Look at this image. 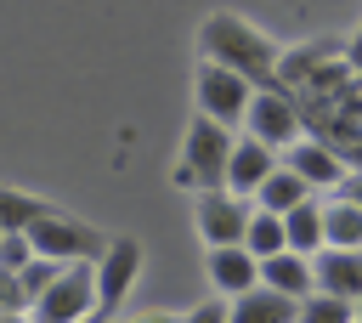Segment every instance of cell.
<instances>
[{
	"mask_svg": "<svg viewBox=\"0 0 362 323\" xmlns=\"http://www.w3.org/2000/svg\"><path fill=\"white\" fill-rule=\"evenodd\" d=\"M198 57L243 74L255 91H283V85H277L283 51H277L249 17H238V11H209V17H204V28H198Z\"/></svg>",
	"mask_w": 362,
	"mask_h": 323,
	"instance_id": "1",
	"label": "cell"
},
{
	"mask_svg": "<svg viewBox=\"0 0 362 323\" xmlns=\"http://www.w3.org/2000/svg\"><path fill=\"white\" fill-rule=\"evenodd\" d=\"M232 147L238 136L204 113H192L187 136H181V164H175V187H192V193H226V164H232Z\"/></svg>",
	"mask_w": 362,
	"mask_h": 323,
	"instance_id": "2",
	"label": "cell"
},
{
	"mask_svg": "<svg viewBox=\"0 0 362 323\" xmlns=\"http://www.w3.org/2000/svg\"><path fill=\"white\" fill-rule=\"evenodd\" d=\"M28 244H34V255H45V261H57V266H79V261H102L107 255V232H96L90 221H79V215H62V210H51V215H40L34 227H28Z\"/></svg>",
	"mask_w": 362,
	"mask_h": 323,
	"instance_id": "3",
	"label": "cell"
},
{
	"mask_svg": "<svg viewBox=\"0 0 362 323\" xmlns=\"http://www.w3.org/2000/svg\"><path fill=\"white\" fill-rule=\"evenodd\" d=\"M192 96H198V113H204V119H215V125L238 130V125L249 119L255 85H249L243 74L221 68V62H198V74H192Z\"/></svg>",
	"mask_w": 362,
	"mask_h": 323,
	"instance_id": "4",
	"label": "cell"
},
{
	"mask_svg": "<svg viewBox=\"0 0 362 323\" xmlns=\"http://www.w3.org/2000/svg\"><path fill=\"white\" fill-rule=\"evenodd\" d=\"M96 317V266L79 261V266H62V278L28 306V323H85Z\"/></svg>",
	"mask_w": 362,
	"mask_h": 323,
	"instance_id": "5",
	"label": "cell"
},
{
	"mask_svg": "<svg viewBox=\"0 0 362 323\" xmlns=\"http://www.w3.org/2000/svg\"><path fill=\"white\" fill-rule=\"evenodd\" d=\"M249 136L255 142H266V147H277V153H288L300 136H305V119H300V102H294V91H255V102H249Z\"/></svg>",
	"mask_w": 362,
	"mask_h": 323,
	"instance_id": "6",
	"label": "cell"
},
{
	"mask_svg": "<svg viewBox=\"0 0 362 323\" xmlns=\"http://www.w3.org/2000/svg\"><path fill=\"white\" fill-rule=\"evenodd\" d=\"M249 215H255V198H238V193H198V204H192V227H198V238L209 249L243 244Z\"/></svg>",
	"mask_w": 362,
	"mask_h": 323,
	"instance_id": "7",
	"label": "cell"
},
{
	"mask_svg": "<svg viewBox=\"0 0 362 323\" xmlns=\"http://www.w3.org/2000/svg\"><path fill=\"white\" fill-rule=\"evenodd\" d=\"M136 272H141V244H136V238H107V255L96 261V312L113 317V312L124 306Z\"/></svg>",
	"mask_w": 362,
	"mask_h": 323,
	"instance_id": "8",
	"label": "cell"
},
{
	"mask_svg": "<svg viewBox=\"0 0 362 323\" xmlns=\"http://www.w3.org/2000/svg\"><path fill=\"white\" fill-rule=\"evenodd\" d=\"M283 164H288L311 193H322V187H345V181H351V164H345L328 142H317V136H300V142L283 153Z\"/></svg>",
	"mask_w": 362,
	"mask_h": 323,
	"instance_id": "9",
	"label": "cell"
},
{
	"mask_svg": "<svg viewBox=\"0 0 362 323\" xmlns=\"http://www.w3.org/2000/svg\"><path fill=\"white\" fill-rule=\"evenodd\" d=\"M204 272L215 283L221 300H238L249 289H260V261L243 249V244H226V249H204Z\"/></svg>",
	"mask_w": 362,
	"mask_h": 323,
	"instance_id": "10",
	"label": "cell"
},
{
	"mask_svg": "<svg viewBox=\"0 0 362 323\" xmlns=\"http://www.w3.org/2000/svg\"><path fill=\"white\" fill-rule=\"evenodd\" d=\"M277 164H283V153H277V147H266V142H255V136H238L232 164H226V193L255 198V193H260V181H266Z\"/></svg>",
	"mask_w": 362,
	"mask_h": 323,
	"instance_id": "11",
	"label": "cell"
},
{
	"mask_svg": "<svg viewBox=\"0 0 362 323\" xmlns=\"http://www.w3.org/2000/svg\"><path fill=\"white\" fill-rule=\"evenodd\" d=\"M260 283L277 289V295H288V300H305V295H317V266H311V255L283 249V255L260 261Z\"/></svg>",
	"mask_w": 362,
	"mask_h": 323,
	"instance_id": "12",
	"label": "cell"
},
{
	"mask_svg": "<svg viewBox=\"0 0 362 323\" xmlns=\"http://www.w3.org/2000/svg\"><path fill=\"white\" fill-rule=\"evenodd\" d=\"M311 266H317V289L339 300H362V249H322Z\"/></svg>",
	"mask_w": 362,
	"mask_h": 323,
	"instance_id": "13",
	"label": "cell"
},
{
	"mask_svg": "<svg viewBox=\"0 0 362 323\" xmlns=\"http://www.w3.org/2000/svg\"><path fill=\"white\" fill-rule=\"evenodd\" d=\"M294 317H300V300H288V295H277L266 283L232 300V323H294Z\"/></svg>",
	"mask_w": 362,
	"mask_h": 323,
	"instance_id": "14",
	"label": "cell"
},
{
	"mask_svg": "<svg viewBox=\"0 0 362 323\" xmlns=\"http://www.w3.org/2000/svg\"><path fill=\"white\" fill-rule=\"evenodd\" d=\"M311 198V187L288 170V164H277L266 181H260V193H255V210H272V215H294L300 204Z\"/></svg>",
	"mask_w": 362,
	"mask_h": 323,
	"instance_id": "15",
	"label": "cell"
},
{
	"mask_svg": "<svg viewBox=\"0 0 362 323\" xmlns=\"http://www.w3.org/2000/svg\"><path fill=\"white\" fill-rule=\"evenodd\" d=\"M283 227H288V249H294V255H311V261H317V255L328 249V232H322V204H317V198H305L294 215H283Z\"/></svg>",
	"mask_w": 362,
	"mask_h": 323,
	"instance_id": "16",
	"label": "cell"
},
{
	"mask_svg": "<svg viewBox=\"0 0 362 323\" xmlns=\"http://www.w3.org/2000/svg\"><path fill=\"white\" fill-rule=\"evenodd\" d=\"M322 232H328V249H362V210L345 193H334L322 204Z\"/></svg>",
	"mask_w": 362,
	"mask_h": 323,
	"instance_id": "17",
	"label": "cell"
},
{
	"mask_svg": "<svg viewBox=\"0 0 362 323\" xmlns=\"http://www.w3.org/2000/svg\"><path fill=\"white\" fill-rule=\"evenodd\" d=\"M243 249H249L255 261H272V255H283V249H288V227H283V215H272V210H255V215H249V238H243Z\"/></svg>",
	"mask_w": 362,
	"mask_h": 323,
	"instance_id": "18",
	"label": "cell"
},
{
	"mask_svg": "<svg viewBox=\"0 0 362 323\" xmlns=\"http://www.w3.org/2000/svg\"><path fill=\"white\" fill-rule=\"evenodd\" d=\"M40 215H51V204H45V198L17 193V187H0V232H28Z\"/></svg>",
	"mask_w": 362,
	"mask_h": 323,
	"instance_id": "19",
	"label": "cell"
},
{
	"mask_svg": "<svg viewBox=\"0 0 362 323\" xmlns=\"http://www.w3.org/2000/svg\"><path fill=\"white\" fill-rule=\"evenodd\" d=\"M294 323H356V300H339V295L317 289V295L300 300V317Z\"/></svg>",
	"mask_w": 362,
	"mask_h": 323,
	"instance_id": "20",
	"label": "cell"
},
{
	"mask_svg": "<svg viewBox=\"0 0 362 323\" xmlns=\"http://www.w3.org/2000/svg\"><path fill=\"white\" fill-rule=\"evenodd\" d=\"M17 278H23V295H28V306H34V300H40V295H45V289L62 278V266H57V261H45V255H34V261H28Z\"/></svg>",
	"mask_w": 362,
	"mask_h": 323,
	"instance_id": "21",
	"label": "cell"
},
{
	"mask_svg": "<svg viewBox=\"0 0 362 323\" xmlns=\"http://www.w3.org/2000/svg\"><path fill=\"white\" fill-rule=\"evenodd\" d=\"M34 261V244H28V232H6V244H0V266L6 272H23Z\"/></svg>",
	"mask_w": 362,
	"mask_h": 323,
	"instance_id": "22",
	"label": "cell"
},
{
	"mask_svg": "<svg viewBox=\"0 0 362 323\" xmlns=\"http://www.w3.org/2000/svg\"><path fill=\"white\" fill-rule=\"evenodd\" d=\"M181 323H232V300H221V295H215V300H198Z\"/></svg>",
	"mask_w": 362,
	"mask_h": 323,
	"instance_id": "23",
	"label": "cell"
},
{
	"mask_svg": "<svg viewBox=\"0 0 362 323\" xmlns=\"http://www.w3.org/2000/svg\"><path fill=\"white\" fill-rule=\"evenodd\" d=\"M345 68H351V74H362V28L345 40Z\"/></svg>",
	"mask_w": 362,
	"mask_h": 323,
	"instance_id": "24",
	"label": "cell"
},
{
	"mask_svg": "<svg viewBox=\"0 0 362 323\" xmlns=\"http://www.w3.org/2000/svg\"><path fill=\"white\" fill-rule=\"evenodd\" d=\"M339 193H345V198H351V204H356V210H362V170H351V181H345V187H339Z\"/></svg>",
	"mask_w": 362,
	"mask_h": 323,
	"instance_id": "25",
	"label": "cell"
},
{
	"mask_svg": "<svg viewBox=\"0 0 362 323\" xmlns=\"http://www.w3.org/2000/svg\"><path fill=\"white\" fill-rule=\"evenodd\" d=\"M136 323H181V317H170V312H147V317H136Z\"/></svg>",
	"mask_w": 362,
	"mask_h": 323,
	"instance_id": "26",
	"label": "cell"
},
{
	"mask_svg": "<svg viewBox=\"0 0 362 323\" xmlns=\"http://www.w3.org/2000/svg\"><path fill=\"white\" fill-rule=\"evenodd\" d=\"M351 170H362V147H356V153H351Z\"/></svg>",
	"mask_w": 362,
	"mask_h": 323,
	"instance_id": "27",
	"label": "cell"
},
{
	"mask_svg": "<svg viewBox=\"0 0 362 323\" xmlns=\"http://www.w3.org/2000/svg\"><path fill=\"white\" fill-rule=\"evenodd\" d=\"M85 323H113V317H107V312H96V317H85Z\"/></svg>",
	"mask_w": 362,
	"mask_h": 323,
	"instance_id": "28",
	"label": "cell"
},
{
	"mask_svg": "<svg viewBox=\"0 0 362 323\" xmlns=\"http://www.w3.org/2000/svg\"><path fill=\"white\" fill-rule=\"evenodd\" d=\"M356 323H362V300H356Z\"/></svg>",
	"mask_w": 362,
	"mask_h": 323,
	"instance_id": "29",
	"label": "cell"
},
{
	"mask_svg": "<svg viewBox=\"0 0 362 323\" xmlns=\"http://www.w3.org/2000/svg\"><path fill=\"white\" fill-rule=\"evenodd\" d=\"M0 244H6V232H0Z\"/></svg>",
	"mask_w": 362,
	"mask_h": 323,
	"instance_id": "30",
	"label": "cell"
}]
</instances>
